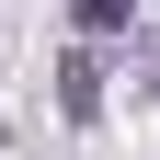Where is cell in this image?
Segmentation results:
<instances>
[{
    "mask_svg": "<svg viewBox=\"0 0 160 160\" xmlns=\"http://www.w3.org/2000/svg\"><path fill=\"white\" fill-rule=\"evenodd\" d=\"M57 103H69V114H103V69L69 57V69H57Z\"/></svg>",
    "mask_w": 160,
    "mask_h": 160,
    "instance_id": "obj_1",
    "label": "cell"
},
{
    "mask_svg": "<svg viewBox=\"0 0 160 160\" xmlns=\"http://www.w3.org/2000/svg\"><path fill=\"white\" fill-rule=\"evenodd\" d=\"M0 137H12V126H0Z\"/></svg>",
    "mask_w": 160,
    "mask_h": 160,
    "instance_id": "obj_2",
    "label": "cell"
}]
</instances>
